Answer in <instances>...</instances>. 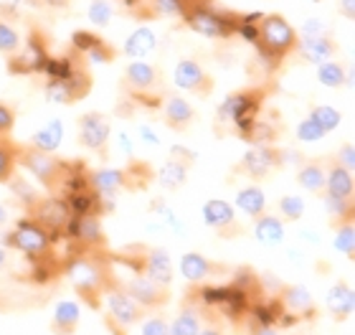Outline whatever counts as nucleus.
Listing matches in <instances>:
<instances>
[{"instance_id":"56","label":"nucleus","mask_w":355,"mask_h":335,"mask_svg":"<svg viewBox=\"0 0 355 335\" xmlns=\"http://www.w3.org/2000/svg\"><path fill=\"white\" fill-rule=\"evenodd\" d=\"M6 223H8V209L3 206V203H0V229H3Z\"/></svg>"},{"instance_id":"54","label":"nucleus","mask_w":355,"mask_h":335,"mask_svg":"<svg viewBox=\"0 0 355 335\" xmlns=\"http://www.w3.org/2000/svg\"><path fill=\"white\" fill-rule=\"evenodd\" d=\"M198 335H223L221 328H200Z\"/></svg>"},{"instance_id":"40","label":"nucleus","mask_w":355,"mask_h":335,"mask_svg":"<svg viewBox=\"0 0 355 335\" xmlns=\"http://www.w3.org/2000/svg\"><path fill=\"white\" fill-rule=\"evenodd\" d=\"M87 18L96 28H107L112 18H114V6H112L110 0H92L87 8Z\"/></svg>"},{"instance_id":"57","label":"nucleus","mask_w":355,"mask_h":335,"mask_svg":"<svg viewBox=\"0 0 355 335\" xmlns=\"http://www.w3.org/2000/svg\"><path fill=\"white\" fill-rule=\"evenodd\" d=\"M180 3H188V0H180Z\"/></svg>"},{"instance_id":"39","label":"nucleus","mask_w":355,"mask_h":335,"mask_svg":"<svg viewBox=\"0 0 355 335\" xmlns=\"http://www.w3.org/2000/svg\"><path fill=\"white\" fill-rule=\"evenodd\" d=\"M335 252L345 254L348 259H353L355 257V226L353 221H343L335 226Z\"/></svg>"},{"instance_id":"17","label":"nucleus","mask_w":355,"mask_h":335,"mask_svg":"<svg viewBox=\"0 0 355 335\" xmlns=\"http://www.w3.org/2000/svg\"><path fill=\"white\" fill-rule=\"evenodd\" d=\"M135 257H137V264H140V269L150 277V280H155L157 284H165V287H171L175 269H173L171 254L165 252V249H160V246L135 249Z\"/></svg>"},{"instance_id":"24","label":"nucleus","mask_w":355,"mask_h":335,"mask_svg":"<svg viewBox=\"0 0 355 335\" xmlns=\"http://www.w3.org/2000/svg\"><path fill=\"white\" fill-rule=\"evenodd\" d=\"M191 163H193L191 157H183L173 153V155L160 165V171L155 173L160 188H165V191H180V188L185 186V180H188Z\"/></svg>"},{"instance_id":"11","label":"nucleus","mask_w":355,"mask_h":335,"mask_svg":"<svg viewBox=\"0 0 355 335\" xmlns=\"http://www.w3.org/2000/svg\"><path fill=\"white\" fill-rule=\"evenodd\" d=\"M89 92H92V74L84 64L67 79H49L44 84V94L51 105H74L87 97Z\"/></svg>"},{"instance_id":"16","label":"nucleus","mask_w":355,"mask_h":335,"mask_svg":"<svg viewBox=\"0 0 355 335\" xmlns=\"http://www.w3.org/2000/svg\"><path fill=\"white\" fill-rule=\"evenodd\" d=\"M71 51L82 56L84 64H112L117 51L110 46V41H104L102 36H96L94 31H74L71 36Z\"/></svg>"},{"instance_id":"45","label":"nucleus","mask_w":355,"mask_h":335,"mask_svg":"<svg viewBox=\"0 0 355 335\" xmlns=\"http://www.w3.org/2000/svg\"><path fill=\"white\" fill-rule=\"evenodd\" d=\"M297 137H300L302 142H318V140L325 137V132H322V130H320L310 117H304L302 122L297 125Z\"/></svg>"},{"instance_id":"21","label":"nucleus","mask_w":355,"mask_h":335,"mask_svg":"<svg viewBox=\"0 0 355 335\" xmlns=\"http://www.w3.org/2000/svg\"><path fill=\"white\" fill-rule=\"evenodd\" d=\"M89 188L102 198L104 209H110L112 198L127 188L125 168H99V171H92L89 173Z\"/></svg>"},{"instance_id":"8","label":"nucleus","mask_w":355,"mask_h":335,"mask_svg":"<svg viewBox=\"0 0 355 335\" xmlns=\"http://www.w3.org/2000/svg\"><path fill=\"white\" fill-rule=\"evenodd\" d=\"M49 41L41 31H31L21 49L8 56V71L15 76H28V74H41L49 61Z\"/></svg>"},{"instance_id":"34","label":"nucleus","mask_w":355,"mask_h":335,"mask_svg":"<svg viewBox=\"0 0 355 335\" xmlns=\"http://www.w3.org/2000/svg\"><path fill=\"white\" fill-rule=\"evenodd\" d=\"M318 82L327 89H343L345 82H348V74H345V67H343L340 61H322L318 64Z\"/></svg>"},{"instance_id":"43","label":"nucleus","mask_w":355,"mask_h":335,"mask_svg":"<svg viewBox=\"0 0 355 335\" xmlns=\"http://www.w3.org/2000/svg\"><path fill=\"white\" fill-rule=\"evenodd\" d=\"M264 13H239V26H236V36H241L246 44H254L257 41V31H259V21Z\"/></svg>"},{"instance_id":"41","label":"nucleus","mask_w":355,"mask_h":335,"mask_svg":"<svg viewBox=\"0 0 355 335\" xmlns=\"http://www.w3.org/2000/svg\"><path fill=\"white\" fill-rule=\"evenodd\" d=\"M15 153H18V145H13L8 137H0V183H8L13 178Z\"/></svg>"},{"instance_id":"46","label":"nucleus","mask_w":355,"mask_h":335,"mask_svg":"<svg viewBox=\"0 0 355 335\" xmlns=\"http://www.w3.org/2000/svg\"><path fill=\"white\" fill-rule=\"evenodd\" d=\"M297 36L302 38H310V36H330V28L325 26V21H320V18H307L302 26V31L297 33Z\"/></svg>"},{"instance_id":"20","label":"nucleus","mask_w":355,"mask_h":335,"mask_svg":"<svg viewBox=\"0 0 355 335\" xmlns=\"http://www.w3.org/2000/svg\"><path fill=\"white\" fill-rule=\"evenodd\" d=\"M338 51H340V44H338L333 36H310V38L297 36L295 53L304 64H315V67H318L322 61L335 59Z\"/></svg>"},{"instance_id":"50","label":"nucleus","mask_w":355,"mask_h":335,"mask_svg":"<svg viewBox=\"0 0 355 335\" xmlns=\"http://www.w3.org/2000/svg\"><path fill=\"white\" fill-rule=\"evenodd\" d=\"M338 10H340V15L345 18V21H353L355 18V0H340Z\"/></svg>"},{"instance_id":"36","label":"nucleus","mask_w":355,"mask_h":335,"mask_svg":"<svg viewBox=\"0 0 355 335\" xmlns=\"http://www.w3.org/2000/svg\"><path fill=\"white\" fill-rule=\"evenodd\" d=\"M125 178H127V188H130V191H145V188L153 183L155 173L150 171L148 163L132 160V163L125 168Z\"/></svg>"},{"instance_id":"12","label":"nucleus","mask_w":355,"mask_h":335,"mask_svg":"<svg viewBox=\"0 0 355 335\" xmlns=\"http://www.w3.org/2000/svg\"><path fill=\"white\" fill-rule=\"evenodd\" d=\"M102 305L107 310V323L119 325V328H130L137 325L145 315V307H140L125 290H119L117 284H110L102 292Z\"/></svg>"},{"instance_id":"13","label":"nucleus","mask_w":355,"mask_h":335,"mask_svg":"<svg viewBox=\"0 0 355 335\" xmlns=\"http://www.w3.org/2000/svg\"><path fill=\"white\" fill-rule=\"evenodd\" d=\"M277 168H282V153L274 145H252L246 150L244 157L236 163L234 173L246 175L249 180H264L272 175Z\"/></svg>"},{"instance_id":"51","label":"nucleus","mask_w":355,"mask_h":335,"mask_svg":"<svg viewBox=\"0 0 355 335\" xmlns=\"http://www.w3.org/2000/svg\"><path fill=\"white\" fill-rule=\"evenodd\" d=\"M38 6L49 8V10H67L71 6V0H38Z\"/></svg>"},{"instance_id":"14","label":"nucleus","mask_w":355,"mask_h":335,"mask_svg":"<svg viewBox=\"0 0 355 335\" xmlns=\"http://www.w3.org/2000/svg\"><path fill=\"white\" fill-rule=\"evenodd\" d=\"M203 221L223 239H236L244 234V226L236 221L234 206L229 201H223V198H208L203 203Z\"/></svg>"},{"instance_id":"28","label":"nucleus","mask_w":355,"mask_h":335,"mask_svg":"<svg viewBox=\"0 0 355 335\" xmlns=\"http://www.w3.org/2000/svg\"><path fill=\"white\" fill-rule=\"evenodd\" d=\"M79 318H82V307L74 300H61L56 310H53V320L51 330L56 335H74L76 325H79Z\"/></svg>"},{"instance_id":"9","label":"nucleus","mask_w":355,"mask_h":335,"mask_svg":"<svg viewBox=\"0 0 355 335\" xmlns=\"http://www.w3.org/2000/svg\"><path fill=\"white\" fill-rule=\"evenodd\" d=\"M28 216L41 223V226L51 234V241H53V239L64 237V229H67V223L71 221L74 214L69 209L67 198L51 194V196H44V198L38 196L36 203L28 209Z\"/></svg>"},{"instance_id":"37","label":"nucleus","mask_w":355,"mask_h":335,"mask_svg":"<svg viewBox=\"0 0 355 335\" xmlns=\"http://www.w3.org/2000/svg\"><path fill=\"white\" fill-rule=\"evenodd\" d=\"M21 44H23V38H21V33H18V28L13 26V21L0 13V53L8 59L10 53H15L21 49Z\"/></svg>"},{"instance_id":"27","label":"nucleus","mask_w":355,"mask_h":335,"mask_svg":"<svg viewBox=\"0 0 355 335\" xmlns=\"http://www.w3.org/2000/svg\"><path fill=\"white\" fill-rule=\"evenodd\" d=\"M157 49V36L155 31L150 28V26H140V28H135L130 36H127L125 46H122V53L130 56V59H145L150 53Z\"/></svg>"},{"instance_id":"44","label":"nucleus","mask_w":355,"mask_h":335,"mask_svg":"<svg viewBox=\"0 0 355 335\" xmlns=\"http://www.w3.org/2000/svg\"><path fill=\"white\" fill-rule=\"evenodd\" d=\"M140 335H171V323L165 320L163 315H153L142 323Z\"/></svg>"},{"instance_id":"32","label":"nucleus","mask_w":355,"mask_h":335,"mask_svg":"<svg viewBox=\"0 0 355 335\" xmlns=\"http://www.w3.org/2000/svg\"><path fill=\"white\" fill-rule=\"evenodd\" d=\"M236 206H239V211L241 214H246V216L252 218H257V216H261L266 211V196H264V191H261L259 186H246V188H241L236 194Z\"/></svg>"},{"instance_id":"10","label":"nucleus","mask_w":355,"mask_h":335,"mask_svg":"<svg viewBox=\"0 0 355 335\" xmlns=\"http://www.w3.org/2000/svg\"><path fill=\"white\" fill-rule=\"evenodd\" d=\"M15 165H21L23 171H28L41 186L49 188L53 194L56 180H59V173H61V160H56L51 153H41V150L31 148V145H18Z\"/></svg>"},{"instance_id":"26","label":"nucleus","mask_w":355,"mask_h":335,"mask_svg":"<svg viewBox=\"0 0 355 335\" xmlns=\"http://www.w3.org/2000/svg\"><path fill=\"white\" fill-rule=\"evenodd\" d=\"M322 194L335 196V198H343V201H353V194H355L353 173L345 171L343 165L333 163L325 171V191H322Z\"/></svg>"},{"instance_id":"6","label":"nucleus","mask_w":355,"mask_h":335,"mask_svg":"<svg viewBox=\"0 0 355 335\" xmlns=\"http://www.w3.org/2000/svg\"><path fill=\"white\" fill-rule=\"evenodd\" d=\"M122 264L130 267V275L125 280H112V284H117L119 290H125L130 298L137 302L140 307H163L171 300V290L165 284H157L155 280H150L137 264V257L132 252L117 257Z\"/></svg>"},{"instance_id":"2","label":"nucleus","mask_w":355,"mask_h":335,"mask_svg":"<svg viewBox=\"0 0 355 335\" xmlns=\"http://www.w3.org/2000/svg\"><path fill=\"white\" fill-rule=\"evenodd\" d=\"M180 21L203 38L211 41H229L236 36L239 13L214 6V0H188L183 6Z\"/></svg>"},{"instance_id":"52","label":"nucleus","mask_w":355,"mask_h":335,"mask_svg":"<svg viewBox=\"0 0 355 335\" xmlns=\"http://www.w3.org/2000/svg\"><path fill=\"white\" fill-rule=\"evenodd\" d=\"M119 148H122V153H125V155L132 157V140H130V135H127V132H119Z\"/></svg>"},{"instance_id":"1","label":"nucleus","mask_w":355,"mask_h":335,"mask_svg":"<svg viewBox=\"0 0 355 335\" xmlns=\"http://www.w3.org/2000/svg\"><path fill=\"white\" fill-rule=\"evenodd\" d=\"M266 102L264 87H246V89L231 92L216 110V132L218 135H239L241 140L249 137L252 127L261 114Z\"/></svg>"},{"instance_id":"25","label":"nucleus","mask_w":355,"mask_h":335,"mask_svg":"<svg viewBox=\"0 0 355 335\" xmlns=\"http://www.w3.org/2000/svg\"><path fill=\"white\" fill-rule=\"evenodd\" d=\"M325 307L327 313L333 315L335 320H345L350 318L355 310V292L348 282H335L330 290H327L325 298Z\"/></svg>"},{"instance_id":"31","label":"nucleus","mask_w":355,"mask_h":335,"mask_svg":"<svg viewBox=\"0 0 355 335\" xmlns=\"http://www.w3.org/2000/svg\"><path fill=\"white\" fill-rule=\"evenodd\" d=\"M203 328V318H200V307L193 302H185L183 310L171 323V335H198Z\"/></svg>"},{"instance_id":"53","label":"nucleus","mask_w":355,"mask_h":335,"mask_svg":"<svg viewBox=\"0 0 355 335\" xmlns=\"http://www.w3.org/2000/svg\"><path fill=\"white\" fill-rule=\"evenodd\" d=\"M8 259H10V257H8V249H3V246H0V275L8 269Z\"/></svg>"},{"instance_id":"29","label":"nucleus","mask_w":355,"mask_h":335,"mask_svg":"<svg viewBox=\"0 0 355 335\" xmlns=\"http://www.w3.org/2000/svg\"><path fill=\"white\" fill-rule=\"evenodd\" d=\"M254 237L257 241L266 246H277L284 241V221L279 216H274V214H261V216L254 218Z\"/></svg>"},{"instance_id":"5","label":"nucleus","mask_w":355,"mask_h":335,"mask_svg":"<svg viewBox=\"0 0 355 335\" xmlns=\"http://www.w3.org/2000/svg\"><path fill=\"white\" fill-rule=\"evenodd\" d=\"M122 84L125 89L130 92L132 102L148 107V110H160L163 105V74L160 69L153 67L150 61L145 59H132L125 67V74H122Z\"/></svg>"},{"instance_id":"23","label":"nucleus","mask_w":355,"mask_h":335,"mask_svg":"<svg viewBox=\"0 0 355 335\" xmlns=\"http://www.w3.org/2000/svg\"><path fill=\"white\" fill-rule=\"evenodd\" d=\"M279 305L284 313L295 315L297 320H304V318L315 315V300H312V295L302 284H287V287H282Z\"/></svg>"},{"instance_id":"55","label":"nucleus","mask_w":355,"mask_h":335,"mask_svg":"<svg viewBox=\"0 0 355 335\" xmlns=\"http://www.w3.org/2000/svg\"><path fill=\"white\" fill-rule=\"evenodd\" d=\"M254 335H279V333H277V330H274L272 325H264V328H259Z\"/></svg>"},{"instance_id":"15","label":"nucleus","mask_w":355,"mask_h":335,"mask_svg":"<svg viewBox=\"0 0 355 335\" xmlns=\"http://www.w3.org/2000/svg\"><path fill=\"white\" fill-rule=\"evenodd\" d=\"M173 82H175L178 89L198 94V97H208L214 92V76L208 74L203 64H198L196 59L178 61L175 71H173Z\"/></svg>"},{"instance_id":"3","label":"nucleus","mask_w":355,"mask_h":335,"mask_svg":"<svg viewBox=\"0 0 355 335\" xmlns=\"http://www.w3.org/2000/svg\"><path fill=\"white\" fill-rule=\"evenodd\" d=\"M67 277L69 282L74 284V290L79 292V298L92 302L94 307L102 302V292L112 284L110 261L99 259L92 252L74 254L67 261Z\"/></svg>"},{"instance_id":"33","label":"nucleus","mask_w":355,"mask_h":335,"mask_svg":"<svg viewBox=\"0 0 355 335\" xmlns=\"http://www.w3.org/2000/svg\"><path fill=\"white\" fill-rule=\"evenodd\" d=\"M325 165L320 163V160H310V163H304L300 171H297V183L304 188V191H310V194H322L325 191Z\"/></svg>"},{"instance_id":"7","label":"nucleus","mask_w":355,"mask_h":335,"mask_svg":"<svg viewBox=\"0 0 355 335\" xmlns=\"http://www.w3.org/2000/svg\"><path fill=\"white\" fill-rule=\"evenodd\" d=\"M8 246L15 249V252H21L31 264L33 261H46L53 257L51 234L31 216L21 218V221L15 223L13 231L8 234Z\"/></svg>"},{"instance_id":"47","label":"nucleus","mask_w":355,"mask_h":335,"mask_svg":"<svg viewBox=\"0 0 355 335\" xmlns=\"http://www.w3.org/2000/svg\"><path fill=\"white\" fill-rule=\"evenodd\" d=\"M15 125V112L6 102H0V137H8Z\"/></svg>"},{"instance_id":"18","label":"nucleus","mask_w":355,"mask_h":335,"mask_svg":"<svg viewBox=\"0 0 355 335\" xmlns=\"http://www.w3.org/2000/svg\"><path fill=\"white\" fill-rule=\"evenodd\" d=\"M112 125L102 112H84L79 117V145L87 150L104 153L107 142H110Z\"/></svg>"},{"instance_id":"22","label":"nucleus","mask_w":355,"mask_h":335,"mask_svg":"<svg viewBox=\"0 0 355 335\" xmlns=\"http://www.w3.org/2000/svg\"><path fill=\"white\" fill-rule=\"evenodd\" d=\"M160 110H163L165 125L171 130H178V132H185L193 125V119H196L193 105L185 97H178V94H165Z\"/></svg>"},{"instance_id":"48","label":"nucleus","mask_w":355,"mask_h":335,"mask_svg":"<svg viewBox=\"0 0 355 335\" xmlns=\"http://www.w3.org/2000/svg\"><path fill=\"white\" fill-rule=\"evenodd\" d=\"M335 163L343 165L345 171L353 173V168H355V148H353V142H345V145L338 150V157H335Z\"/></svg>"},{"instance_id":"19","label":"nucleus","mask_w":355,"mask_h":335,"mask_svg":"<svg viewBox=\"0 0 355 335\" xmlns=\"http://www.w3.org/2000/svg\"><path fill=\"white\" fill-rule=\"evenodd\" d=\"M180 275L191 284H206L208 280L229 275V267H226V264H218V261H214V259H208V257H203V254H198V252H188L180 257Z\"/></svg>"},{"instance_id":"30","label":"nucleus","mask_w":355,"mask_h":335,"mask_svg":"<svg viewBox=\"0 0 355 335\" xmlns=\"http://www.w3.org/2000/svg\"><path fill=\"white\" fill-rule=\"evenodd\" d=\"M61 140H64V125H61V119H51V122H46L38 132L31 135V148L41 150V153H56L61 148Z\"/></svg>"},{"instance_id":"35","label":"nucleus","mask_w":355,"mask_h":335,"mask_svg":"<svg viewBox=\"0 0 355 335\" xmlns=\"http://www.w3.org/2000/svg\"><path fill=\"white\" fill-rule=\"evenodd\" d=\"M307 117H310L325 135L333 132V130H338L340 122H343V114L330 105H312L310 112H307Z\"/></svg>"},{"instance_id":"38","label":"nucleus","mask_w":355,"mask_h":335,"mask_svg":"<svg viewBox=\"0 0 355 335\" xmlns=\"http://www.w3.org/2000/svg\"><path fill=\"white\" fill-rule=\"evenodd\" d=\"M322 198H325V214L330 216L333 226L343 221H353V201H343V198H335V196L327 194H322Z\"/></svg>"},{"instance_id":"49","label":"nucleus","mask_w":355,"mask_h":335,"mask_svg":"<svg viewBox=\"0 0 355 335\" xmlns=\"http://www.w3.org/2000/svg\"><path fill=\"white\" fill-rule=\"evenodd\" d=\"M137 140H140L142 145H150V148H153V145L160 142V137H157V132L150 125H140L137 127Z\"/></svg>"},{"instance_id":"4","label":"nucleus","mask_w":355,"mask_h":335,"mask_svg":"<svg viewBox=\"0 0 355 335\" xmlns=\"http://www.w3.org/2000/svg\"><path fill=\"white\" fill-rule=\"evenodd\" d=\"M257 51H259L261 61L266 67L274 69L277 64L287 59L289 53H295L297 46V31L292 28V23L279 13H266L261 15L259 31H257Z\"/></svg>"},{"instance_id":"42","label":"nucleus","mask_w":355,"mask_h":335,"mask_svg":"<svg viewBox=\"0 0 355 335\" xmlns=\"http://www.w3.org/2000/svg\"><path fill=\"white\" fill-rule=\"evenodd\" d=\"M277 209H279L282 221H300L304 216V201L300 196H282L279 201H277Z\"/></svg>"}]
</instances>
